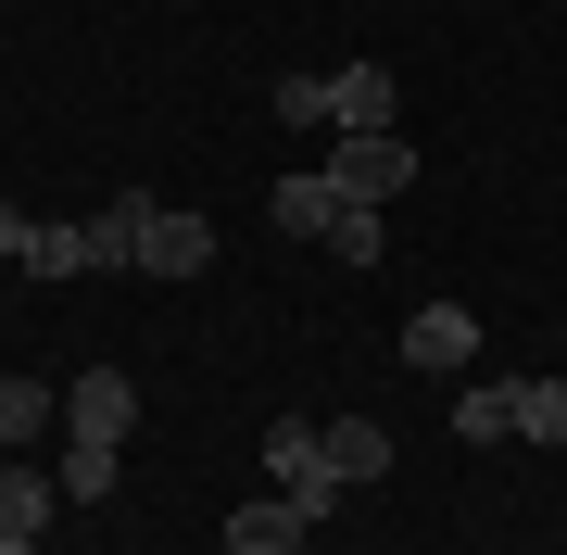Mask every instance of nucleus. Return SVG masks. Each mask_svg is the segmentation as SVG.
<instances>
[{
	"instance_id": "nucleus-1",
	"label": "nucleus",
	"mask_w": 567,
	"mask_h": 555,
	"mask_svg": "<svg viewBox=\"0 0 567 555\" xmlns=\"http://www.w3.org/2000/svg\"><path fill=\"white\" fill-rule=\"evenodd\" d=\"M126 278H215V215H177L126 189Z\"/></svg>"
},
{
	"instance_id": "nucleus-2",
	"label": "nucleus",
	"mask_w": 567,
	"mask_h": 555,
	"mask_svg": "<svg viewBox=\"0 0 567 555\" xmlns=\"http://www.w3.org/2000/svg\"><path fill=\"white\" fill-rule=\"evenodd\" d=\"M328 189H341V203H391V189H416V140H404V126L341 140V152H328Z\"/></svg>"
},
{
	"instance_id": "nucleus-3",
	"label": "nucleus",
	"mask_w": 567,
	"mask_h": 555,
	"mask_svg": "<svg viewBox=\"0 0 567 555\" xmlns=\"http://www.w3.org/2000/svg\"><path fill=\"white\" fill-rule=\"evenodd\" d=\"M265 480H278V493L290 505H341V480H328V430H316V417H278V430H265Z\"/></svg>"
},
{
	"instance_id": "nucleus-4",
	"label": "nucleus",
	"mask_w": 567,
	"mask_h": 555,
	"mask_svg": "<svg viewBox=\"0 0 567 555\" xmlns=\"http://www.w3.org/2000/svg\"><path fill=\"white\" fill-rule=\"evenodd\" d=\"M140 430V379H114V367H89V379H63V442H114Z\"/></svg>"
},
{
	"instance_id": "nucleus-5",
	"label": "nucleus",
	"mask_w": 567,
	"mask_h": 555,
	"mask_svg": "<svg viewBox=\"0 0 567 555\" xmlns=\"http://www.w3.org/2000/svg\"><path fill=\"white\" fill-rule=\"evenodd\" d=\"M466 353H480V316H466V304H416V316H404V367L454 379Z\"/></svg>"
},
{
	"instance_id": "nucleus-6",
	"label": "nucleus",
	"mask_w": 567,
	"mask_h": 555,
	"mask_svg": "<svg viewBox=\"0 0 567 555\" xmlns=\"http://www.w3.org/2000/svg\"><path fill=\"white\" fill-rule=\"evenodd\" d=\"M303 543H316V505H290V493H252L227 517V555H303Z\"/></svg>"
},
{
	"instance_id": "nucleus-7",
	"label": "nucleus",
	"mask_w": 567,
	"mask_h": 555,
	"mask_svg": "<svg viewBox=\"0 0 567 555\" xmlns=\"http://www.w3.org/2000/svg\"><path fill=\"white\" fill-rule=\"evenodd\" d=\"M265 227H278V240H328V227H341V189H328V165H303V177L265 189Z\"/></svg>"
},
{
	"instance_id": "nucleus-8",
	"label": "nucleus",
	"mask_w": 567,
	"mask_h": 555,
	"mask_svg": "<svg viewBox=\"0 0 567 555\" xmlns=\"http://www.w3.org/2000/svg\"><path fill=\"white\" fill-rule=\"evenodd\" d=\"M328 126H341V140H379L391 126V76L379 63H328Z\"/></svg>"
},
{
	"instance_id": "nucleus-9",
	"label": "nucleus",
	"mask_w": 567,
	"mask_h": 555,
	"mask_svg": "<svg viewBox=\"0 0 567 555\" xmlns=\"http://www.w3.org/2000/svg\"><path fill=\"white\" fill-rule=\"evenodd\" d=\"M454 442L480 454V442H517V379H466L454 391Z\"/></svg>"
},
{
	"instance_id": "nucleus-10",
	"label": "nucleus",
	"mask_w": 567,
	"mask_h": 555,
	"mask_svg": "<svg viewBox=\"0 0 567 555\" xmlns=\"http://www.w3.org/2000/svg\"><path fill=\"white\" fill-rule=\"evenodd\" d=\"M328 430V480H391V430L379 417H316Z\"/></svg>"
},
{
	"instance_id": "nucleus-11",
	"label": "nucleus",
	"mask_w": 567,
	"mask_h": 555,
	"mask_svg": "<svg viewBox=\"0 0 567 555\" xmlns=\"http://www.w3.org/2000/svg\"><path fill=\"white\" fill-rule=\"evenodd\" d=\"M51 505H63V480H39V467L0 454V531H51Z\"/></svg>"
},
{
	"instance_id": "nucleus-12",
	"label": "nucleus",
	"mask_w": 567,
	"mask_h": 555,
	"mask_svg": "<svg viewBox=\"0 0 567 555\" xmlns=\"http://www.w3.org/2000/svg\"><path fill=\"white\" fill-rule=\"evenodd\" d=\"M51 417H63V391H51V379H0V454H13V442H39Z\"/></svg>"
},
{
	"instance_id": "nucleus-13",
	"label": "nucleus",
	"mask_w": 567,
	"mask_h": 555,
	"mask_svg": "<svg viewBox=\"0 0 567 555\" xmlns=\"http://www.w3.org/2000/svg\"><path fill=\"white\" fill-rule=\"evenodd\" d=\"M25 278H102V266H89V215L76 227H39V240H25Z\"/></svg>"
},
{
	"instance_id": "nucleus-14",
	"label": "nucleus",
	"mask_w": 567,
	"mask_h": 555,
	"mask_svg": "<svg viewBox=\"0 0 567 555\" xmlns=\"http://www.w3.org/2000/svg\"><path fill=\"white\" fill-rule=\"evenodd\" d=\"M328 253H341L353 278H379V253H391V227H379V203H341V227H328Z\"/></svg>"
},
{
	"instance_id": "nucleus-15",
	"label": "nucleus",
	"mask_w": 567,
	"mask_h": 555,
	"mask_svg": "<svg viewBox=\"0 0 567 555\" xmlns=\"http://www.w3.org/2000/svg\"><path fill=\"white\" fill-rule=\"evenodd\" d=\"M114 480H126V467H114V442H63V505H102Z\"/></svg>"
},
{
	"instance_id": "nucleus-16",
	"label": "nucleus",
	"mask_w": 567,
	"mask_h": 555,
	"mask_svg": "<svg viewBox=\"0 0 567 555\" xmlns=\"http://www.w3.org/2000/svg\"><path fill=\"white\" fill-rule=\"evenodd\" d=\"M517 442H567V379H517Z\"/></svg>"
},
{
	"instance_id": "nucleus-17",
	"label": "nucleus",
	"mask_w": 567,
	"mask_h": 555,
	"mask_svg": "<svg viewBox=\"0 0 567 555\" xmlns=\"http://www.w3.org/2000/svg\"><path fill=\"white\" fill-rule=\"evenodd\" d=\"M265 114H278V126H328V76H278Z\"/></svg>"
},
{
	"instance_id": "nucleus-18",
	"label": "nucleus",
	"mask_w": 567,
	"mask_h": 555,
	"mask_svg": "<svg viewBox=\"0 0 567 555\" xmlns=\"http://www.w3.org/2000/svg\"><path fill=\"white\" fill-rule=\"evenodd\" d=\"M89 266H126V189H114L102 215H89Z\"/></svg>"
},
{
	"instance_id": "nucleus-19",
	"label": "nucleus",
	"mask_w": 567,
	"mask_h": 555,
	"mask_svg": "<svg viewBox=\"0 0 567 555\" xmlns=\"http://www.w3.org/2000/svg\"><path fill=\"white\" fill-rule=\"evenodd\" d=\"M25 240H39V215H25V203H0V266H25Z\"/></svg>"
},
{
	"instance_id": "nucleus-20",
	"label": "nucleus",
	"mask_w": 567,
	"mask_h": 555,
	"mask_svg": "<svg viewBox=\"0 0 567 555\" xmlns=\"http://www.w3.org/2000/svg\"><path fill=\"white\" fill-rule=\"evenodd\" d=\"M0 555H39V531H0Z\"/></svg>"
}]
</instances>
